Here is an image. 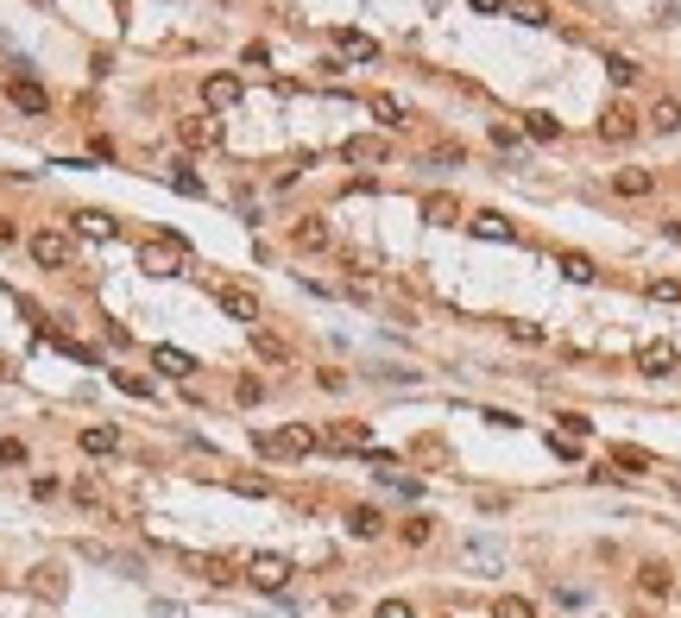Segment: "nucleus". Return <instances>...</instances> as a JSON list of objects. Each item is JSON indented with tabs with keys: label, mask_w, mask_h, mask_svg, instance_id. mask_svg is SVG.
Instances as JSON below:
<instances>
[{
	"label": "nucleus",
	"mask_w": 681,
	"mask_h": 618,
	"mask_svg": "<svg viewBox=\"0 0 681 618\" xmlns=\"http://www.w3.org/2000/svg\"><path fill=\"white\" fill-rule=\"evenodd\" d=\"M183 259H189L183 234H152V240L140 246V271H152V278H177Z\"/></svg>",
	"instance_id": "f257e3e1"
},
{
	"label": "nucleus",
	"mask_w": 681,
	"mask_h": 618,
	"mask_svg": "<svg viewBox=\"0 0 681 618\" xmlns=\"http://www.w3.org/2000/svg\"><path fill=\"white\" fill-rule=\"evenodd\" d=\"M316 448H328V454H366L373 429L366 423H328V429H316Z\"/></svg>",
	"instance_id": "f03ea898"
},
{
	"label": "nucleus",
	"mask_w": 681,
	"mask_h": 618,
	"mask_svg": "<svg viewBox=\"0 0 681 618\" xmlns=\"http://www.w3.org/2000/svg\"><path fill=\"white\" fill-rule=\"evenodd\" d=\"M259 448H265V454H284V461H303V454H316V429H303V423H284V429L259 436Z\"/></svg>",
	"instance_id": "7ed1b4c3"
},
{
	"label": "nucleus",
	"mask_w": 681,
	"mask_h": 618,
	"mask_svg": "<svg viewBox=\"0 0 681 618\" xmlns=\"http://www.w3.org/2000/svg\"><path fill=\"white\" fill-rule=\"evenodd\" d=\"M177 140L189 152H209V146H221V120L215 114H189V120H177Z\"/></svg>",
	"instance_id": "20e7f679"
},
{
	"label": "nucleus",
	"mask_w": 681,
	"mask_h": 618,
	"mask_svg": "<svg viewBox=\"0 0 681 618\" xmlns=\"http://www.w3.org/2000/svg\"><path fill=\"white\" fill-rule=\"evenodd\" d=\"M246 581L265 587V593H284V587H291V562H284V556H252V562H246Z\"/></svg>",
	"instance_id": "39448f33"
},
{
	"label": "nucleus",
	"mask_w": 681,
	"mask_h": 618,
	"mask_svg": "<svg viewBox=\"0 0 681 618\" xmlns=\"http://www.w3.org/2000/svg\"><path fill=\"white\" fill-rule=\"evenodd\" d=\"M675 360H681L675 341H644V348H637V373H644V379H669Z\"/></svg>",
	"instance_id": "423d86ee"
},
{
	"label": "nucleus",
	"mask_w": 681,
	"mask_h": 618,
	"mask_svg": "<svg viewBox=\"0 0 681 618\" xmlns=\"http://www.w3.org/2000/svg\"><path fill=\"white\" fill-rule=\"evenodd\" d=\"M202 101H209V114H228V108H240V76H228V70L202 76Z\"/></svg>",
	"instance_id": "0eeeda50"
},
{
	"label": "nucleus",
	"mask_w": 681,
	"mask_h": 618,
	"mask_svg": "<svg viewBox=\"0 0 681 618\" xmlns=\"http://www.w3.org/2000/svg\"><path fill=\"white\" fill-rule=\"evenodd\" d=\"M291 246H297V253H328V246H334V228H328L322 215H303V221L291 228Z\"/></svg>",
	"instance_id": "6e6552de"
},
{
	"label": "nucleus",
	"mask_w": 681,
	"mask_h": 618,
	"mask_svg": "<svg viewBox=\"0 0 681 618\" xmlns=\"http://www.w3.org/2000/svg\"><path fill=\"white\" fill-rule=\"evenodd\" d=\"M467 228L480 234V240H499V246H517V240H524V234H517V221H505L499 209H480V215H473Z\"/></svg>",
	"instance_id": "1a4fd4ad"
},
{
	"label": "nucleus",
	"mask_w": 681,
	"mask_h": 618,
	"mask_svg": "<svg viewBox=\"0 0 681 618\" xmlns=\"http://www.w3.org/2000/svg\"><path fill=\"white\" fill-rule=\"evenodd\" d=\"M215 303H221L234 322H259V316H265V309H259V297H252L246 285H221V291H215Z\"/></svg>",
	"instance_id": "9d476101"
},
{
	"label": "nucleus",
	"mask_w": 681,
	"mask_h": 618,
	"mask_svg": "<svg viewBox=\"0 0 681 618\" xmlns=\"http://www.w3.org/2000/svg\"><path fill=\"white\" fill-rule=\"evenodd\" d=\"M599 140H605V146L637 140V114H631V108H605V114H599Z\"/></svg>",
	"instance_id": "9b49d317"
},
{
	"label": "nucleus",
	"mask_w": 681,
	"mask_h": 618,
	"mask_svg": "<svg viewBox=\"0 0 681 618\" xmlns=\"http://www.w3.org/2000/svg\"><path fill=\"white\" fill-rule=\"evenodd\" d=\"M32 259H38L44 271H57V265H70V240H63L57 228H44V234H32Z\"/></svg>",
	"instance_id": "f8f14e48"
},
{
	"label": "nucleus",
	"mask_w": 681,
	"mask_h": 618,
	"mask_svg": "<svg viewBox=\"0 0 681 618\" xmlns=\"http://www.w3.org/2000/svg\"><path fill=\"white\" fill-rule=\"evenodd\" d=\"M7 101H13L20 114H44V108H51V95H44L32 76H13V83H7Z\"/></svg>",
	"instance_id": "ddd939ff"
},
{
	"label": "nucleus",
	"mask_w": 681,
	"mask_h": 618,
	"mask_svg": "<svg viewBox=\"0 0 681 618\" xmlns=\"http://www.w3.org/2000/svg\"><path fill=\"white\" fill-rule=\"evenodd\" d=\"M340 158H348V165H385V140H379V132H354V140L340 146Z\"/></svg>",
	"instance_id": "4468645a"
},
{
	"label": "nucleus",
	"mask_w": 681,
	"mask_h": 618,
	"mask_svg": "<svg viewBox=\"0 0 681 618\" xmlns=\"http://www.w3.org/2000/svg\"><path fill=\"white\" fill-rule=\"evenodd\" d=\"M76 442H83V454H114V448H120V429H114V423H89Z\"/></svg>",
	"instance_id": "2eb2a0df"
},
{
	"label": "nucleus",
	"mask_w": 681,
	"mask_h": 618,
	"mask_svg": "<svg viewBox=\"0 0 681 618\" xmlns=\"http://www.w3.org/2000/svg\"><path fill=\"white\" fill-rule=\"evenodd\" d=\"M334 51H340V57H354V63H379V44H373L366 32H340Z\"/></svg>",
	"instance_id": "dca6fc26"
},
{
	"label": "nucleus",
	"mask_w": 681,
	"mask_h": 618,
	"mask_svg": "<svg viewBox=\"0 0 681 618\" xmlns=\"http://www.w3.org/2000/svg\"><path fill=\"white\" fill-rule=\"evenodd\" d=\"M152 366L171 373V379H189V373H196V360H189L183 348H152Z\"/></svg>",
	"instance_id": "f3484780"
},
{
	"label": "nucleus",
	"mask_w": 681,
	"mask_h": 618,
	"mask_svg": "<svg viewBox=\"0 0 681 618\" xmlns=\"http://www.w3.org/2000/svg\"><path fill=\"white\" fill-rule=\"evenodd\" d=\"M183 562H189L202 581H215V587H228V581H234V562H221V556H183Z\"/></svg>",
	"instance_id": "a211bd4d"
},
{
	"label": "nucleus",
	"mask_w": 681,
	"mask_h": 618,
	"mask_svg": "<svg viewBox=\"0 0 681 618\" xmlns=\"http://www.w3.org/2000/svg\"><path fill=\"white\" fill-rule=\"evenodd\" d=\"M524 132L549 146V140H562V120H556V114H542V108H530V114H524Z\"/></svg>",
	"instance_id": "6ab92c4d"
},
{
	"label": "nucleus",
	"mask_w": 681,
	"mask_h": 618,
	"mask_svg": "<svg viewBox=\"0 0 681 618\" xmlns=\"http://www.w3.org/2000/svg\"><path fill=\"white\" fill-rule=\"evenodd\" d=\"M612 189H619V196H650V189H656V177L631 165V171H612Z\"/></svg>",
	"instance_id": "aec40b11"
},
{
	"label": "nucleus",
	"mask_w": 681,
	"mask_h": 618,
	"mask_svg": "<svg viewBox=\"0 0 681 618\" xmlns=\"http://www.w3.org/2000/svg\"><path fill=\"white\" fill-rule=\"evenodd\" d=\"M76 228H83L89 240H114V234H120V221H114V215H101V209H83V215H76Z\"/></svg>",
	"instance_id": "412c9836"
},
{
	"label": "nucleus",
	"mask_w": 681,
	"mask_h": 618,
	"mask_svg": "<svg viewBox=\"0 0 681 618\" xmlns=\"http://www.w3.org/2000/svg\"><path fill=\"white\" fill-rule=\"evenodd\" d=\"M612 467H619V473H650V454L631 448V442H619V448H612Z\"/></svg>",
	"instance_id": "4be33fe9"
},
{
	"label": "nucleus",
	"mask_w": 681,
	"mask_h": 618,
	"mask_svg": "<svg viewBox=\"0 0 681 618\" xmlns=\"http://www.w3.org/2000/svg\"><path fill=\"white\" fill-rule=\"evenodd\" d=\"M493 618H536V606H530L524 593H499V599H493Z\"/></svg>",
	"instance_id": "5701e85b"
},
{
	"label": "nucleus",
	"mask_w": 681,
	"mask_h": 618,
	"mask_svg": "<svg viewBox=\"0 0 681 618\" xmlns=\"http://www.w3.org/2000/svg\"><path fill=\"white\" fill-rule=\"evenodd\" d=\"M454 215H461V202H454V196H448V189H442V196H429V202H423V221H436V228H442V221H454Z\"/></svg>",
	"instance_id": "b1692460"
},
{
	"label": "nucleus",
	"mask_w": 681,
	"mask_h": 618,
	"mask_svg": "<svg viewBox=\"0 0 681 618\" xmlns=\"http://www.w3.org/2000/svg\"><path fill=\"white\" fill-rule=\"evenodd\" d=\"M505 13H511V20H524V26H542V20H549V0H511Z\"/></svg>",
	"instance_id": "393cba45"
},
{
	"label": "nucleus",
	"mask_w": 681,
	"mask_h": 618,
	"mask_svg": "<svg viewBox=\"0 0 681 618\" xmlns=\"http://www.w3.org/2000/svg\"><path fill=\"white\" fill-rule=\"evenodd\" d=\"M366 108H373V120H385V126H404V101H397V95H373Z\"/></svg>",
	"instance_id": "a878e982"
},
{
	"label": "nucleus",
	"mask_w": 681,
	"mask_h": 618,
	"mask_svg": "<svg viewBox=\"0 0 681 618\" xmlns=\"http://www.w3.org/2000/svg\"><path fill=\"white\" fill-rule=\"evenodd\" d=\"M397 536L411 542V549H423V542L436 536V524H429V518H404V524H397Z\"/></svg>",
	"instance_id": "bb28decb"
},
{
	"label": "nucleus",
	"mask_w": 681,
	"mask_h": 618,
	"mask_svg": "<svg viewBox=\"0 0 681 618\" xmlns=\"http://www.w3.org/2000/svg\"><path fill=\"white\" fill-rule=\"evenodd\" d=\"M252 348H259V360H278V366H284V354H291L284 341H278V334H265V328H252Z\"/></svg>",
	"instance_id": "cd10ccee"
},
{
	"label": "nucleus",
	"mask_w": 681,
	"mask_h": 618,
	"mask_svg": "<svg viewBox=\"0 0 681 618\" xmlns=\"http://www.w3.org/2000/svg\"><path fill=\"white\" fill-rule=\"evenodd\" d=\"M171 189H183V196H209V183H202L189 165H171Z\"/></svg>",
	"instance_id": "c85d7f7f"
},
{
	"label": "nucleus",
	"mask_w": 681,
	"mask_h": 618,
	"mask_svg": "<svg viewBox=\"0 0 681 618\" xmlns=\"http://www.w3.org/2000/svg\"><path fill=\"white\" fill-rule=\"evenodd\" d=\"M650 126H656V132H675V126H681V101H656V108H650Z\"/></svg>",
	"instance_id": "c756f323"
},
{
	"label": "nucleus",
	"mask_w": 681,
	"mask_h": 618,
	"mask_svg": "<svg viewBox=\"0 0 681 618\" xmlns=\"http://www.w3.org/2000/svg\"><path fill=\"white\" fill-rule=\"evenodd\" d=\"M605 76L619 83V89H631V83H637V63H631V57H605Z\"/></svg>",
	"instance_id": "7c9ffc66"
},
{
	"label": "nucleus",
	"mask_w": 681,
	"mask_h": 618,
	"mask_svg": "<svg viewBox=\"0 0 681 618\" xmlns=\"http://www.w3.org/2000/svg\"><path fill=\"white\" fill-rule=\"evenodd\" d=\"M354 530H360V536H379V530H385V511H373V505H354Z\"/></svg>",
	"instance_id": "2f4dec72"
},
{
	"label": "nucleus",
	"mask_w": 681,
	"mask_h": 618,
	"mask_svg": "<svg viewBox=\"0 0 681 618\" xmlns=\"http://www.w3.org/2000/svg\"><path fill=\"white\" fill-rule=\"evenodd\" d=\"M650 303H681V278H650Z\"/></svg>",
	"instance_id": "473e14b6"
},
{
	"label": "nucleus",
	"mask_w": 681,
	"mask_h": 618,
	"mask_svg": "<svg viewBox=\"0 0 681 618\" xmlns=\"http://www.w3.org/2000/svg\"><path fill=\"white\" fill-rule=\"evenodd\" d=\"M562 271H568L574 285H587V278H593V259H587V253H562Z\"/></svg>",
	"instance_id": "72a5a7b5"
},
{
	"label": "nucleus",
	"mask_w": 681,
	"mask_h": 618,
	"mask_svg": "<svg viewBox=\"0 0 681 618\" xmlns=\"http://www.w3.org/2000/svg\"><path fill=\"white\" fill-rule=\"evenodd\" d=\"M562 429H568V442H581V436H593V417H581V410H562L556 417Z\"/></svg>",
	"instance_id": "f704fd0d"
},
{
	"label": "nucleus",
	"mask_w": 681,
	"mask_h": 618,
	"mask_svg": "<svg viewBox=\"0 0 681 618\" xmlns=\"http://www.w3.org/2000/svg\"><path fill=\"white\" fill-rule=\"evenodd\" d=\"M373 618H417V606H411V599H379Z\"/></svg>",
	"instance_id": "c9c22d12"
},
{
	"label": "nucleus",
	"mask_w": 681,
	"mask_h": 618,
	"mask_svg": "<svg viewBox=\"0 0 681 618\" xmlns=\"http://www.w3.org/2000/svg\"><path fill=\"white\" fill-rule=\"evenodd\" d=\"M505 334L524 341V348H536V341H542V322H505Z\"/></svg>",
	"instance_id": "e433bc0d"
},
{
	"label": "nucleus",
	"mask_w": 681,
	"mask_h": 618,
	"mask_svg": "<svg viewBox=\"0 0 681 618\" xmlns=\"http://www.w3.org/2000/svg\"><path fill=\"white\" fill-rule=\"evenodd\" d=\"M114 385H120V391H132V397H152V385H146L140 373H114Z\"/></svg>",
	"instance_id": "4c0bfd02"
},
{
	"label": "nucleus",
	"mask_w": 681,
	"mask_h": 618,
	"mask_svg": "<svg viewBox=\"0 0 681 618\" xmlns=\"http://www.w3.org/2000/svg\"><path fill=\"white\" fill-rule=\"evenodd\" d=\"M644 593H669V568L650 562V568H644Z\"/></svg>",
	"instance_id": "58836bf2"
},
{
	"label": "nucleus",
	"mask_w": 681,
	"mask_h": 618,
	"mask_svg": "<svg viewBox=\"0 0 681 618\" xmlns=\"http://www.w3.org/2000/svg\"><path fill=\"white\" fill-rule=\"evenodd\" d=\"M234 397H240V404H259V397H265V385H259V379H240V385H234Z\"/></svg>",
	"instance_id": "ea45409f"
},
{
	"label": "nucleus",
	"mask_w": 681,
	"mask_h": 618,
	"mask_svg": "<svg viewBox=\"0 0 681 618\" xmlns=\"http://www.w3.org/2000/svg\"><path fill=\"white\" fill-rule=\"evenodd\" d=\"M0 461H7V467H20V461H26V442H13V436H7V442H0Z\"/></svg>",
	"instance_id": "a19ab883"
},
{
	"label": "nucleus",
	"mask_w": 681,
	"mask_h": 618,
	"mask_svg": "<svg viewBox=\"0 0 681 618\" xmlns=\"http://www.w3.org/2000/svg\"><path fill=\"white\" fill-rule=\"evenodd\" d=\"M467 7H473V13H505L511 0H467Z\"/></svg>",
	"instance_id": "79ce46f5"
},
{
	"label": "nucleus",
	"mask_w": 681,
	"mask_h": 618,
	"mask_svg": "<svg viewBox=\"0 0 681 618\" xmlns=\"http://www.w3.org/2000/svg\"><path fill=\"white\" fill-rule=\"evenodd\" d=\"M13 240H20V228H13L7 215H0V246H13Z\"/></svg>",
	"instance_id": "37998d69"
},
{
	"label": "nucleus",
	"mask_w": 681,
	"mask_h": 618,
	"mask_svg": "<svg viewBox=\"0 0 681 618\" xmlns=\"http://www.w3.org/2000/svg\"><path fill=\"white\" fill-rule=\"evenodd\" d=\"M38 7H51V0H38Z\"/></svg>",
	"instance_id": "c03bdc74"
},
{
	"label": "nucleus",
	"mask_w": 681,
	"mask_h": 618,
	"mask_svg": "<svg viewBox=\"0 0 681 618\" xmlns=\"http://www.w3.org/2000/svg\"><path fill=\"white\" fill-rule=\"evenodd\" d=\"M675 493H681V486H675Z\"/></svg>",
	"instance_id": "a18cd8bd"
}]
</instances>
